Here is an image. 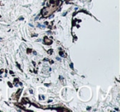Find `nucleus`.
<instances>
[{
    "instance_id": "3",
    "label": "nucleus",
    "mask_w": 120,
    "mask_h": 112,
    "mask_svg": "<svg viewBox=\"0 0 120 112\" xmlns=\"http://www.w3.org/2000/svg\"><path fill=\"white\" fill-rule=\"evenodd\" d=\"M57 60H58V61H60V60H61V59H60V58H57Z\"/></svg>"
},
{
    "instance_id": "1",
    "label": "nucleus",
    "mask_w": 120,
    "mask_h": 112,
    "mask_svg": "<svg viewBox=\"0 0 120 112\" xmlns=\"http://www.w3.org/2000/svg\"><path fill=\"white\" fill-rule=\"evenodd\" d=\"M38 27H40H40H41V28H45V26H41V25H38Z\"/></svg>"
},
{
    "instance_id": "2",
    "label": "nucleus",
    "mask_w": 120,
    "mask_h": 112,
    "mask_svg": "<svg viewBox=\"0 0 120 112\" xmlns=\"http://www.w3.org/2000/svg\"><path fill=\"white\" fill-rule=\"evenodd\" d=\"M70 66H71V68H72V69H73V65H72V64H70Z\"/></svg>"
}]
</instances>
